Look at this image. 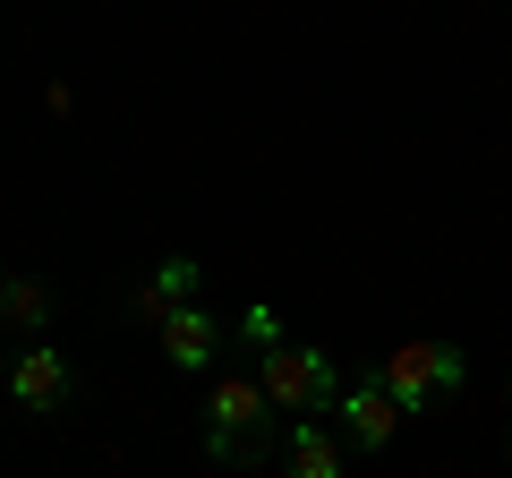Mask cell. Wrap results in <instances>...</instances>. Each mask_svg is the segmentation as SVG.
<instances>
[{
  "label": "cell",
  "mask_w": 512,
  "mask_h": 478,
  "mask_svg": "<svg viewBox=\"0 0 512 478\" xmlns=\"http://www.w3.org/2000/svg\"><path fill=\"white\" fill-rule=\"evenodd\" d=\"M265 444H274V402H265V385H256V376H222L214 402H205V453L231 461V470H256Z\"/></svg>",
  "instance_id": "1"
},
{
  "label": "cell",
  "mask_w": 512,
  "mask_h": 478,
  "mask_svg": "<svg viewBox=\"0 0 512 478\" xmlns=\"http://www.w3.org/2000/svg\"><path fill=\"white\" fill-rule=\"evenodd\" d=\"M256 350V385H265V402L274 410H299V419H316V410H333V393H342V376H333L325 350L308 342H248Z\"/></svg>",
  "instance_id": "2"
},
{
  "label": "cell",
  "mask_w": 512,
  "mask_h": 478,
  "mask_svg": "<svg viewBox=\"0 0 512 478\" xmlns=\"http://www.w3.org/2000/svg\"><path fill=\"white\" fill-rule=\"evenodd\" d=\"M461 376H470L461 342H393V350L376 359V385L393 393L402 410H427L436 393H461Z\"/></svg>",
  "instance_id": "3"
},
{
  "label": "cell",
  "mask_w": 512,
  "mask_h": 478,
  "mask_svg": "<svg viewBox=\"0 0 512 478\" xmlns=\"http://www.w3.org/2000/svg\"><path fill=\"white\" fill-rule=\"evenodd\" d=\"M69 393H77V368L60 359L52 342H26L18 359H9V402H18V410L52 419V410H69Z\"/></svg>",
  "instance_id": "4"
},
{
  "label": "cell",
  "mask_w": 512,
  "mask_h": 478,
  "mask_svg": "<svg viewBox=\"0 0 512 478\" xmlns=\"http://www.w3.org/2000/svg\"><path fill=\"white\" fill-rule=\"evenodd\" d=\"M333 419H342V436L359 444V453H384V444L402 436V402H393L376 376H359V385L333 393Z\"/></svg>",
  "instance_id": "5"
},
{
  "label": "cell",
  "mask_w": 512,
  "mask_h": 478,
  "mask_svg": "<svg viewBox=\"0 0 512 478\" xmlns=\"http://www.w3.org/2000/svg\"><path fill=\"white\" fill-rule=\"evenodd\" d=\"M154 333H163V359H171V368H214V350H222V325L205 308H171Z\"/></svg>",
  "instance_id": "6"
},
{
  "label": "cell",
  "mask_w": 512,
  "mask_h": 478,
  "mask_svg": "<svg viewBox=\"0 0 512 478\" xmlns=\"http://www.w3.org/2000/svg\"><path fill=\"white\" fill-rule=\"evenodd\" d=\"M291 478H342V436L316 419L291 427Z\"/></svg>",
  "instance_id": "7"
},
{
  "label": "cell",
  "mask_w": 512,
  "mask_h": 478,
  "mask_svg": "<svg viewBox=\"0 0 512 478\" xmlns=\"http://www.w3.org/2000/svg\"><path fill=\"white\" fill-rule=\"evenodd\" d=\"M188 291H197V257H163V265H154V282H146V308H154V325H163L171 308H188Z\"/></svg>",
  "instance_id": "8"
},
{
  "label": "cell",
  "mask_w": 512,
  "mask_h": 478,
  "mask_svg": "<svg viewBox=\"0 0 512 478\" xmlns=\"http://www.w3.org/2000/svg\"><path fill=\"white\" fill-rule=\"evenodd\" d=\"M0 316H9V325H26V333H43V316H52V291H43V282H26V274H9V291H0Z\"/></svg>",
  "instance_id": "9"
},
{
  "label": "cell",
  "mask_w": 512,
  "mask_h": 478,
  "mask_svg": "<svg viewBox=\"0 0 512 478\" xmlns=\"http://www.w3.org/2000/svg\"><path fill=\"white\" fill-rule=\"evenodd\" d=\"M0 291H9V274H0Z\"/></svg>",
  "instance_id": "10"
}]
</instances>
